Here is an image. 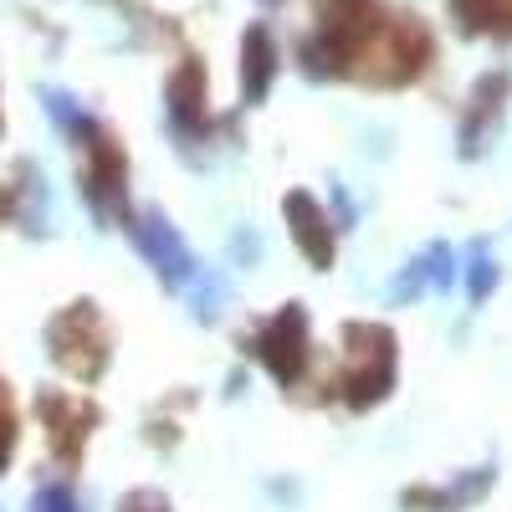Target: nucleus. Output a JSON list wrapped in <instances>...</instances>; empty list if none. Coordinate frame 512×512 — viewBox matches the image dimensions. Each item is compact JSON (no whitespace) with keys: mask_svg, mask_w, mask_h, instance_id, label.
<instances>
[{"mask_svg":"<svg viewBox=\"0 0 512 512\" xmlns=\"http://www.w3.org/2000/svg\"><path fill=\"white\" fill-rule=\"evenodd\" d=\"M395 11L384 0H318V21L297 47L308 77L333 82V77H369L384 36H390Z\"/></svg>","mask_w":512,"mask_h":512,"instance_id":"nucleus-1","label":"nucleus"},{"mask_svg":"<svg viewBox=\"0 0 512 512\" xmlns=\"http://www.w3.org/2000/svg\"><path fill=\"white\" fill-rule=\"evenodd\" d=\"M344 349H349V369L338 379V400L349 410H374L390 400L395 390V333L384 323H349L344 328Z\"/></svg>","mask_w":512,"mask_h":512,"instance_id":"nucleus-2","label":"nucleus"},{"mask_svg":"<svg viewBox=\"0 0 512 512\" xmlns=\"http://www.w3.org/2000/svg\"><path fill=\"white\" fill-rule=\"evenodd\" d=\"M47 354L57 369H67L72 379L93 384L103 379L108 359H113V333L98 313V303H88V297H77V303H67L52 323H47Z\"/></svg>","mask_w":512,"mask_h":512,"instance_id":"nucleus-3","label":"nucleus"},{"mask_svg":"<svg viewBox=\"0 0 512 512\" xmlns=\"http://www.w3.org/2000/svg\"><path fill=\"white\" fill-rule=\"evenodd\" d=\"M82 149V200H88L98 226H128V154L123 144L108 134L103 123H93L88 134L77 139Z\"/></svg>","mask_w":512,"mask_h":512,"instance_id":"nucleus-4","label":"nucleus"},{"mask_svg":"<svg viewBox=\"0 0 512 512\" xmlns=\"http://www.w3.org/2000/svg\"><path fill=\"white\" fill-rule=\"evenodd\" d=\"M246 354L262 364L282 390H297L308 374V354H313V338H308V308L303 303H282L262 328L246 338Z\"/></svg>","mask_w":512,"mask_h":512,"instance_id":"nucleus-5","label":"nucleus"},{"mask_svg":"<svg viewBox=\"0 0 512 512\" xmlns=\"http://www.w3.org/2000/svg\"><path fill=\"white\" fill-rule=\"evenodd\" d=\"M128 236H134L139 256L154 267V277H159L169 292H185V287H195L200 262L190 256L185 236H180L175 226H169L164 210H139V216H128Z\"/></svg>","mask_w":512,"mask_h":512,"instance_id":"nucleus-6","label":"nucleus"},{"mask_svg":"<svg viewBox=\"0 0 512 512\" xmlns=\"http://www.w3.org/2000/svg\"><path fill=\"white\" fill-rule=\"evenodd\" d=\"M36 415H41V425H47L52 456L62 466H77L88 436L98 431V405L93 400H77V395H62V390H41L36 395Z\"/></svg>","mask_w":512,"mask_h":512,"instance_id":"nucleus-7","label":"nucleus"},{"mask_svg":"<svg viewBox=\"0 0 512 512\" xmlns=\"http://www.w3.org/2000/svg\"><path fill=\"white\" fill-rule=\"evenodd\" d=\"M164 113H169V128H175V139L195 144L205 139L216 118H210V103H205V62L200 57H185L175 72L164 82Z\"/></svg>","mask_w":512,"mask_h":512,"instance_id":"nucleus-8","label":"nucleus"},{"mask_svg":"<svg viewBox=\"0 0 512 512\" xmlns=\"http://www.w3.org/2000/svg\"><path fill=\"white\" fill-rule=\"evenodd\" d=\"M282 221L292 231V246L313 262V272H328L338 256V226L328 221V210L308 190H287L282 195Z\"/></svg>","mask_w":512,"mask_h":512,"instance_id":"nucleus-9","label":"nucleus"},{"mask_svg":"<svg viewBox=\"0 0 512 512\" xmlns=\"http://www.w3.org/2000/svg\"><path fill=\"white\" fill-rule=\"evenodd\" d=\"M507 72H487L477 77L472 98H466V113H461V159H477L487 149V139L497 134L502 123V108H507Z\"/></svg>","mask_w":512,"mask_h":512,"instance_id":"nucleus-10","label":"nucleus"},{"mask_svg":"<svg viewBox=\"0 0 512 512\" xmlns=\"http://www.w3.org/2000/svg\"><path fill=\"white\" fill-rule=\"evenodd\" d=\"M456 282V256H451V246L446 241H431V246H425L420 256H415V262H405L400 267V277H395V287H390V303H415V297L420 292H446Z\"/></svg>","mask_w":512,"mask_h":512,"instance_id":"nucleus-11","label":"nucleus"},{"mask_svg":"<svg viewBox=\"0 0 512 512\" xmlns=\"http://www.w3.org/2000/svg\"><path fill=\"white\" fill-rule=\"evenodd\" d=\"M277 82V41L267 21H251L241 36V103H262Z\"/></svg>","mask_w":512,"mask_h":512,"instance_id":"nucleus-12","label":"nucleus"},{"mask_svg":"<svg viewBox=\"0 0 512 512\" xmlns=\"http://www.w3.org/2000/svg\"><path fill=\"white\" fill-rule=\"evenodd\" d=\"M492 492V466H477V472H461L451 487H410L405 507H431V512H461Z\"/></svg>","mask_w":512,"mask_h":512,"instance_id":"nucleus-13","label":"nucleus"},{"mask_svg":"<svg viewBox=\"0 0 512 512\" xmlns=\"http://www.w3.org/2000/svg\"><path fill=\"white\" fill-rule=\"evenodd\" d=\"M451 16L466 36H502L512 41V0H451Z\"/></svg>","mask_w":512,"mask_h":512,"instance_id":"nucleus-14","label":"nucleus"},{"mask_svg":"<svg viewBox=\"0 0 512 512\" xmlns=\"http://www.w3.org/2000/svg\"><path fill=\"white\" fill-rule=\"evenodd\" d=\"M41 103H47V118L57 123V134H67L72 144L82 139V134H88V128L98 123L88 108H82L72 93H62V88H47V93H41Z\"/></svg>","mask_w":512,"mask_h":512,"instance_id":"nucleus-15","label":"nucleus"},{"mask_svg":"<svg viewBox=\"0 0 512 512\" xmlns=\"http://www.w3.org/2000/svg\"><path fill=\"white\" fill-rule=\"evenodd\" d=\"M466 292H472L477 308L497 292V262H492V246L487 241H472V256H466Z\"/></svg>","mask_w":512,"mask_h":512,"instance_id":"nucleus-16","label":"nucleus"},{"mask_svg":"<svg viewBox=\"0 0 512 512\" xmlns=\"http://www.w3.org/2000/svg\"><path fill=\"white\" fill-rule=\"evenodd\" d=\"M118 512H175V507H169V497L154 492V487H134V492L118 497Z\"/></svg>","mask_w":512,"mask_h":512,"instance_id":"nucleus-17","label":"nucleus"},{"mask_svg":"<svg viewBox=\"0 0 512 512\" xmlns=\"http://www.w3.org/2000/svg\"><path fill=\"white\" fill-rule=\"evenodd\" d=\"M11 456H16V410H11L6 390H0V477H6Z\"/></svg>","mask_w":512,"mask_h":512,"instance_id":"nucleus-18","label":"nucleus"},{"mask_svg":"<svg viewBox=\"0 0 512 512\" xmlns=\"http://www.w3.org/2000/svg\"><path fill=\"white\" fill-rule=\"evenodd\" d=\"M31 512H77V497H72V487L52 482V487H41L31 497Z\"/></svg>","mask_w":512,"mask_h":512,"instance_id":"nucleus-19","label":"nucleus"},{"mask_svg":"<svg viewBox=\"0 0 512 512\" xmlns=\"http://www.w3.org/2000/svg\"><path fill=\"white\" fill-rule=\"evenodd\" d=\"M11 216V190H0V221Z\"/></svg>","mask_w":512,"mask_h":512,"instance_id":"nucleus-20","label":"nucleus"},{"mask_svg":"<svg viewBox=\"0 0 512 512\" xmlns=\"http://www.w3.org/2000/svg\"><path fill=\"white\" fill-rule=\"evenodd\" d=\"M0 390H6V384H0Z\"/></svg>","mask_w":512,"mask_h":512,"instance_id":"nucleus-21","label":"nucleus"}]
</instances>
